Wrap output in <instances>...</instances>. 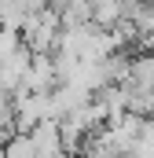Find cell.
Wrapping results in <instances>:
<instances>
[{
	"instance_id": "obj_2",
	"label": "cell",
	"mask_w": 154,
	"mask_h": 158,
	"mask_svg": "<svg viewBox=\"0 0 154 158\" xmlns=\"http://www.w3.org/2000/svg\"><path fill=\"white\" fill-rule=\"evenodd\" d=\"M30 63H33V52L26 48V44H18L15 52H7L4 59H0V85L15 96L18 88H22V81H26V70H30Z\"/></svg>"
},
{
	"instance_id": "obj_4",
	"label": "cell",
	"mask_w": 154,
	"mask_h": 158,
	"mask_svg": "<svg viewBox=\"0 0 154 158\" xmlns=\"http://www.w3.org/2000/svg\"><path fill=\"white\" fill-rule=\"evenodd\" d=\"M22 44V37H18V30H7V26H0V59L7 55V52H15Z\"/></svg>"
},
{
	"instance_id": "obj_3",
	"label": "cell",
	"mask_w": 154,
	"mask_h": 158,
	"mask_svg": "<svg viewBox=\"0 0 154 158\" xmlns=\"http://www.w3.org/2000/svg\"><path fill=\"white\" fill-rule=\"evenodd\" d=\"M4 155H7V158H37L33 136H30V132H15V136L4 143Z\"/></svg>"
},
{
	"instance_id": "obj_1",
	"label": "cell",
	"mask_w": 154,
	"mask_h": 158,
	"mask_svg": "<svg viewBox=\"0 0 154 158\" xmlns=\"http://www.w3.org/2000/svg\"><path fill=\"white\" fill-rule=\"evenodd\" d=\"M22 44L33 52V55H48L51 48H59V37H63V15L55 7H40V11H30L22 30H18Z\"/></svg>"
}]
</instances>
